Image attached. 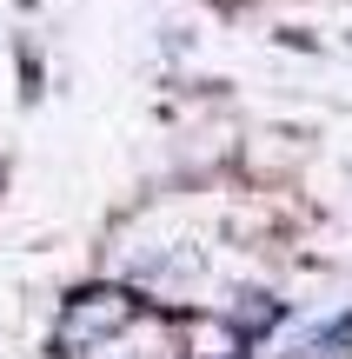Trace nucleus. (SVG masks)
<instances>
[{
  "mask_svg": "<svg viewBox=\"0 0 352 359\" xmlns=\"http://www.w3.org/2000/svg\"><path fill=\"white\" fill-rule=\"evenodd\" d=\"M133 313H140V306H133L127 293H80L73 306H66V320H60V353L66 359H87L100 339L127 333Z\"/></svg>",
  "mask_w": 352,
  "mask_h": 359,
  "instance_id": "obj_1",
  "label": "nucleus"
}]
</instances>
